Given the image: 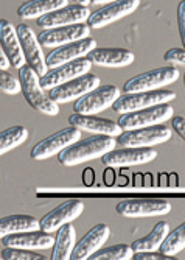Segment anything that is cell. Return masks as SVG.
<instances>
[{
	"label": "cell",
	"instance_id": "277c9868",
	"mask_svg": "<svg viewBox=\"0 0 185 260\" xmlns=\"http://www.w3.org/2000/svg\"><path fill=\"white\" fill-rule=\"evenodd\" d=\"M174 99H176V92L164 90V89L125 93V95H120L117 100L114 102L112 109L117 114H126V112L138 111V109H143V108L168 103Z\"/></svg>",
	"mask_w": 185,
	"mask_h": 260
},
{
	"label": "cell",
	"instance_id": "d590c367",
	"mask_svg": "<svg viewBox=\"0 0 185 260\" xmlns=\"http://www.w3.org/2000/svg\"><path fill=\"white\" fill-rule=\"evenodd\" d=\"M171 126L173 129L185 140V117H171Z\"/></svg>",
	"mask_w": 185,
	"mask_h": 260
},
{
	"label": "cell",
	"instance_id": "8d00e7d4",
	"mask_svg": "<svg viewBox=\"0 0 185 260\" xmlns=\"http://www.w3.org/2000/svg\"><path fill=\"white\" fill-rule=\"evenodd\" d=\"M11 67V62L7 56V53L4 52L2 49V45H0V69H4V70H8Z\"/></svg>",
	"mask_w": 185,
	"mask_h": 260
},
{
	"label": "cell",
	"instance_id": "5b68a950",
	"mask_svg": "<svg viewBox=\"0 0 185 260\" xmlns=\"http://www.w3.org/2000/svg\"><path fill=\"white\" fill-rule=\"evenodd\" d=\"M177 78H179V70L174 66L159 67V69H153V70H148V72L132 77L131 80L125 83L123 90L125 93L156 90V89H162L174 83Z\"/></svg>",
	"mask_w": 185,
	"mask_h": 260
},
{
	"label": "cell",
	"instance_id": "ac0fdd59",
	"mask_svg": "<svg viewBox=\"0 0 185 260\" xmlns=\"http://www.w3.org/2000/svg\"><path fill=\"white\" fill-rule=\"evenodd\" d=\"M97 47V41L94 38H84L80 41H73V42H68L64 45H59L56 49L49 53V56L45 58V62H47L49 69H55L61 64H65L68 61H73L83 56H87V53L95 49Z\"/></svg>",
	"mask_w": 185,
	"mask_h": 260
},
{
	"label": "cell",
	"instance_id": "ab89813d",
	"mask_svg": "<svg viewBox=\"0 0 185 260\" xmlns=\"http://www.w3.org/2000/svg\"><path fill=\"white\" fill-rule=\"evenodd\" d=\"M110 2H115V0H90L92 5H106V4H110Z\"/></svg>",
	"mask_w": 185,
	"mask_h": 260
},
{
	"label": "cell",
	"instance_id": "3957f363",
	"mask_svg": "<svg viewBox=\"0 0 185 260\" xmlns=\"http://www.w3.org/2000/svg\"><path fill=\"white\" fill-rule=\"evenodd\" d=\"M173 115H174V109L168 103H162V105L143 108L138 111L120 114V119L117 123L122 128V131H131L137 128L165 123L167 120H171Z\"/></svg>",
	"mask_w": 185,
	"mask_h": 260
},
{
	"label": "cell",
	"instance_id": "5bb4252c",
	"mask_svg": "<svg viewBox=\"0 0 185 260\" xmlns=\"http://www.w3.org/2000/svg\"><path fill=\"white\" fill-rule=\"evenodd\" d=\"M90 16V10L86 5L73 4V5H65L62 8H58L55 11H50L36 19L38 27L42 30L45 28H55V27H64V25H72V23H83L87 22Z\"/></svg>",
	"mask_w": 185,
	"mask_h": 260
},
{
	"label": "cell",
	"instance_id": "d6986e66",
	"mask_svg": "<svg viewBox=\"0 0 185 260\" xmlns=\"http://www.w3.org/2000/svg\"><path fill=\"white\" fill-rule=\"evenodd\" d=\"M4 246L10 248H20V249H49L55 245V237L50 232L44 231H27L5 235L2 239Z\"/></svg>",
	"mask_w": 185,
	"mask_h": 260
},
{
	"label": "cell",
	"instance_id": "f1b7e54d",
	"mask_svg": "<svg viewBox=\"0 0 185 260\" xmlns=\"http://www.w3.org/2000/svg\"><path fill=\"white\" fill-rule=\"evenodd\" d=\"M160 252L165 255H176L177 252H180L182 249H185V221L177 226L173 232H168V235L165 237L164 243L160 245Z\"/></svg>",
	"mask_w": 185,
	"mask_h": 260
},
{
	"label": "cell",
	"instance_id": "ffe728a7",
	"mask_svg": "<svg viewBox=\"0 0 185 260\" xmlns=\"http://www.w3.org/2000/svg\"><path fill=\"white\" fill-rule=\"evenodd\" d=\"M68 125L78 128L80 131L104 134V136H112V137H119V134L123 133L117 122L103 119V117H97V115H90V114H78V112L72 114L68 117Z\"/></svg>",
	"mask_w": 185,
	"mask_h": 260
},
{
	"label": "cell",
	"instance_id": "60d3db41",
	"mask_svg": "<svg viewBox=\"0 0 185 260\" xmlns=\"http://www.w3.org/2000/svg\"><path fill=\"white\" fill-rule=\"evenodd\" d=\"M73 2H75V4H80V5H86V7H87V5L90 4V0H73Z\"/></svg>",
	"mask_w": 185,
	"mask_h": 260
},
{
	"label": "cell",
	"instance_id": "1f68e13d",
	"mask_svg": "<svg viewBox=\"0 0 185 260\" xmlns=\"http://www.w3.org/2000/svg\"><path fill=\"white\" fill-rule=\"evenodd\" d=\"M0 90L7 95H16L20 92V81L7 70L0 69Z\"/></svg>",
	"mask_w": 185,
	"mask_h": 260
},
{
	"label": "cell",
	"instance_id": "f546056e",
	"mask_svg": "<svg viewBox=\"0 0 185 260\" xmlns=\"http://www.w3.org/2000/svg\"><path fill=\"white\" fill-rule=\"evenodd\" d=\"M134 251L129 245L120 243L109 248H100L97 252L90 255L92 260H131Z\"/></svg>",
	"mask_w": 185,
	"mask_h": 260
},
{
	"label": "cell",
	"instance_id": "d4e9b609",
	"mask_svg": "<svg viewBox=\"0 0 185 260\" xmlns=\"http://www.w3.org/2000/svg\"><path fill=\"white\" fill-rule=\"evenodd\" d=\"M68 5V0H28L22 4L17 10V16L22 20L38 19L50 11H55L58 8H62Z\"/></svg>",
	"mask_w": 185,
	"mask_h": 260
},
{
	"label": "cell",
	"instance_id": "6da1fadb",
	"mask_svg": "<svg viewBox=\"0 0 185 260\" xmlns=\"http://www.w3.org/2000/svg\"><path fill=\"white\" fill-rule=\"evenodd\" d=\"M117 145V140L112 136L95 134L87 139H80L75 144L68 145L58 154V160L64 167H75L92 159H101L106 153L112 151Z\"/></svg>",
	"mask_w": 185,
	"mask_h": 260
},
{
	"label": "cell",
	"instance_id": "52a82bcc",
	"mask_svg": "<svg viewBox=\"0 0 185 260\" xmlns=\"http://www.w3.org/2000/svg\"><path fill=\"white\" fill-rule=\"evenodd\" d=\"M117 214L126 218H145L162 217L170 214L171 204L164 198H143V200H125L115 207Z\"/></svg>",
	"mask_w": 185,
	"mask_h": 260
},
{
	"label": "cell",
	"instance_id": "b9f144b4",
	"mask_svg": "<svg viewBox=\"0 0 185 260\" xmlns=\"http://www.w3.org/2000/svg\"><path fill=\"white\" fill-rule=\"evenodd\" d=\"M183 84H185V75H183Z\"/></svg>",
	"mask_w": 185,
	"mask_h": 260
},
{
	"label": "cell",
	"instance_id": "4316f807",
	"mask_svg": "<svg viewBox=\"0 0 185 260\" xmlns=\"http://www.w3.org/2000/svg\"><path fill=\"white\" fill-rule=\"evenodd\" d=\"M170 232V224L167 221H159L153 231L145 235L142 239H137L135 242H132L131 248L134 252H142V251H159L160 245L164 243L165 237Z\"/></svg>",
	"mask_w": 185,
	"mask_h": 260
},
{
	"label": "cell",
	"instance_id": "4dcf8cb0",
	"mask_svg": "<svg viewBox=\"0 0 185 260\" xmlns=\"http://www.w3.org/2000/svg\"><path fill=\"white\" fill-rule=\"evenodd\" d=\"M2 257L5 260H42V258H45L41 254L33 252L30 249L10 248V246H5V249L2 251Z\"/></svg>",
	"mask_w": 185,
	"mask_h": 260
},
{
	"label": "cell",
	"instance_id": "30bf717a",
	"mask_svg": "<svg viewBox=\"0 0 185 260\" xmlns=\"http://www.w3.org/2000/svg\"><path fill=\"white\" fill-rule=\"evenodd\" d=\"M101 83L98 75L94 74H84L78 78H73L67 83H62L59 86H55L53 89H50L49 95L53 102L59 103H68V102H73L78 100L80 97L86 95L87 92L94 90L95 87H98Z\"/></svg>",
	"mask_w": 185,
	"mask_h": 260
},
{
	"label": "cell",
	"instance_id": "7bdbcfd3",
	"mask_svg": "<svg viewBox=\"0 0 185 260\" xmlns=\"http://www.w3.org/2000/svg\"><path fill=\"white\" fill-rule=\"evenodd\" d=\"M0 258H4V257H2V254H0Z\"/></svg>",
	"mask_w": 185,
	"mask_h": 260
},
{
	"label": "cell",
	"instance_id": "7402d4cb",
	"mask_svg": "<svg viewBox=\"0 0 185 260\" xmlns=\"http://www.w3.org/2000/svg\"><path fill=\"white\" fill-rule=\"evenodd\" d=\"M0 45H2L4 52L7 53L14 69H20L24 64H27L20 42H19L17 30L7 19H0Z\"/></svg>",
	"mask_w": 185,
	"mask_h": 260
},
{
	"label": "cell",
	"instance_id": "e0dca14e",
	"mask_svg": "<svg viewBox=\"0 0 185 260\" xmlns=\"http://www.w3.org/2000/svg\"><path fill=\"white\" fill-rule=\"evenodd\" d=\"M84 210V204L80 200H68L62 204H59L56 209L50 210L39 220L41 231L44 232H56L62 224L72 223L77 220Z\"/></svg>",
	"mask_w": 185,
	"mask_h": 260
},
{
	"label": "cell",
	"instance_id": "7c38bea8",
	"mask_svg": "<svg viewBox=\"0 0 185 260\" xmlns=\"http://www.w3.org/2000/svg\"><path fill=\"white\" fill-rule=\"evenodd\" d=\"M157 157V151L153 147H125L112 150L101 157L106 167H132V165L148 164Z\"/></svg>",
	"mask_w": 185,
	"mask_h": 260
},
{
	"label": "cell",
	"instance_id": "2e32d148",
	"mask_svg": "<svg viewBox=\"0 0 185 260\" xmlns=\"http://www.w3.org/2000/svg\"><path fill=\"white\" fill-rule=\"evenodd\" d=\"M90 30L92 28L86 22L72 23V25H64V27H55V28H45L38 35V41L44 47H59L90 36Z\"/></svg>",
	"mask_w": 185,
	"mask_h": 260
},
{
	"label": "cell",
	"instance_id": "83f0119b",
	"mask_svg": "<svg viewBox=\"0 0 185 260\" xmlns=\"http://www.w3.org/2000/svg\"><path fill=\"white\" fill-rule=\"evenodd\" d=\"M28 139V129L22 125H16L0 131V156L17 148Z\"/></svg>",
	"mask_w": 185,
	"mask_h": 260
},
{
	"label": "cell",
	"instance_id": "7a4b0ae2",
	"mask_svg": "<svg viewBox=\"0 0 185 260\" xmlns=\"http://www.w3.org/2000/svg\"><path fill=\"white\" fill-rule=\"evenodd\" d=\"M41 77L34 72V69L28 64H24L19 69V81H20V92L25 97L27 103L34 109L45 115H58L59 106L56 102L45 95L44 87L41 86Z\"/></svg>",
	"mask_w": 185,
	"mask_h": 260
},
{
	"label": "cell",
	"instance_id": "e575fe53",
	"mask_svg": "<svg viewBox=\"0 0 185 260\" xmlns=\"http://www.w3.org/2000/svg\"><path fill=\"white\" fill-rule=\"evenodd\" d=\"M134 260H173L174 257H170V255H165L162 252H157V251H142V252H134L132 255Z\"/></svg>",
	"mask_w": 185,
	"mask_h": 260
},
{
	"label": "cell",
	"instance_id": "44dd1931",
	"mask_svg": "<svg viewBox=\"0 0 185 260\" xmlns=\"http://www.w3.org/2000/svg\"><path fill=\"white\" fill-rule=\"evenodd\" d=\"M110 235V229L107 224H97L92 228L84 237L75 245L70 260H87L90 258V255L97 252L100 248H103V245L107 242Z\"/></svg>",
	"mask_w": 185,
	"mask_h": 260
},
{
	"label": "cell",
	"instance_id": "74e56055",
	"mask_svg": "<svg viewBox=\"0 0 185 260\" xmlns=\"http://www.w3.org/2000/svg\"><path fill=\"white\" fill-rule=\"evenodd\" d=\"M83 179H84V184L86 185H92L94 184V179H95V175H94V169H86L84 170V175H83Z\"/></svg>",
	"mask_w": 185,
	"mask_h": 260
},
{
	"label": "cell",
	"instance_id": "f35d334b",
	"mask_svg": "<svg viewBox=\"0 0 185 260\" xmlns=\"http://www.w3.org/2000/svg\"><path fill=\"white\" fill-rule=\"evenodd\" d=\"M104 182H106L107 185L114 184V175H112V170H110V167H107V170L104 172Z\"/></svg>",
	"mask_w": 185,
	"mask_h": 260
},
{
	"label": "cell",
	"instance_id": "8fae6325",
	"mask_svg": "<svg viewBox=\"0 0 185 260\" xmlns=\"http://www.w3.org/2000/svg\"><path fill=\"white\" fill-rule=\"evenodd\" d=\"M92 69V61L87 56L68 61L65 64H61L55 69H49L47 74L44 77H41V86L44 87V90H50L55 86H59L62 83H67L73 78H78L84 74H87Z\"/></svg>",
	"mask_w": 185,
	"mask_h": 260
},
{
	"label": "cell",
	"instance_id": "4fadbf2b",
	"mask_svg": "<svg viewBox=\"0 0 185 260\" xmlns=\"http://www.w3.org/2000/svg\"><path fill=\"white\" fill-rule=\"evenodd\" d=\"M16 30H17L19 42H20L22 52H24L27 64L34 69V72L39 77H44L45 74H47L49 67H47V62H45L42 45L39 44L38 36L34 35L31 27H28L27 23H19V25L16 27Z\"/></svg>",
	"mask_w": 185,
	"mask_h": 260
},
{
	"label": "cell",
	"instance_id": "8992f818",
	"mask_svg": "<svg viewBox=\"0 0 185 260\" xmlns=\"http://www.w3.org/2000/svg\"><path fill=\"white\" fill-rule=\"evenodd\" d=\"M122 95V92L117 86L114 84H104V86H98L94 90L87 92L86 95L80 97L75 105L73 109L78 114H90V115H97L98 112L112 108L114 102L117 100Z\"/></svg>",
	"mask_w": 185,
	"mask_h": 260
},
{
	"label": "cell",
	"instance_id": "603a6c76",
	"mask_svg": "<svg viewBox=\"0 0 185 260\" xmlns=\"http://www.w3.org/2000/svg\"><path fill=\"white\" fill-rule=\"evenodd\" d=\"M92 64L101 67H126L134 62V53L128 49H106V47H95L87 53Z\"/></svg>",
	"mask_w": 185,
	"mask_h": 260
},
{
	"label": "cell",
	"instance_id": "484cf974",
	"mask_svg": "<svg viewBox=\"0 0 185 260\" xmlns=\"http://www.w3.org/2000/svg\"><path fill=\"white\" fill-rule=\"evenodd\" d=\"M27 231H41L39 220L31 215H8L0 218V239L10 234Z\"/></svg>",
	"mask_w": 185,
	"mask_h": 260
},
{
	"label": "cell",
	"instance_id": "9c48e42d",
	"mask_svg": "<svg viewBox=\"0 0 185 260\" xmlns=\"http://www.w3.org/2000/svg\"><path fill=\"white\" fill-rule=\"evenodd\" d=\"M80 139H81V131L78 128H75V126L64 128L49 137H45L44 140L38 142L31 150V157L36 160L53 157V156L59 154L68 145L78 142Z\"/></svg>",
	"mask_w": 185,
	"mask_h": 260
},
{
	"label": "cell",
	"instance_id": "ba28073f",
	"mask_svg": "<svg viewBox=\"0 0 185 260\" xmlns=\"http://www.w3.org/2000/svg\"><path fill=\"white\" fill-rule=\"evenodd\" d=\"M171 139V131L167 125L159 123L153 126L123 131L119 134V145L123 147H154Z\"/></svg>",
	"mask_w": 185,
	"mask_h": 260
},
{
	"label": "cell",
	"instance_id": "836d02e7",
	"mask_svg": "<svg viewBox=\"0 0 185 260\" xmlns=\"http://www.w3.org/2000/svg\"><path fill=\"white\" fill-rule=\"evenodd\" d=\"M177 28H179L182 49H185V0H180L177 5Z\"/></svg>",
	"mask_w": 185,
	"mask_h": 260
},
{
	"label": "cell",
	"instance_id": "cb8c5ba5",
	"mask_svg": "<svg viewBox=\"0 0 185 260\" xmlns=\"http://www.w3.org/2000/svg\"><path fill=\"white\" fill-rule=\"evenodd\" d=\"M56 239L52 251L53 260H68L72 255V251L77 245V231L72 223H65L56 231Z\"/></svg>",
	"mask_w": 185,
	"mask_h": 260
},
{
	"label": "cell",
	"instance_id": "d6a6232c",
	"mask_svg": "<svg viewBox=\"0 0 185 260\" xmlns=\"http://www.w3.org/2000/svg\"><path fill=\"white\" fill-rule=\"evenodd\" d=\"M164 59L173 66L185 67V49H170L168 52H165Z\"/></svg>",
	"mask_w": 185,
	"mask_h": 260
},
{
	"label": "cell",
	"instance_id": "9a60e30c",
	"mask_svg": "<svg viewBox=\"0 0 185 260\" xmlns=\"http://www.w3.org/2000/svg\"><path fill=\"white\" fill-rule=\"evenodd\" d=\"M138 7H140V0H115V2L106 4L104 8H100L95 13H90L87 19V25L94 30L103 28L112 22H117L132 14Z\"/></svg>",
	"mask_w": 185,
	"mask_h": 260
}]
</instances>
